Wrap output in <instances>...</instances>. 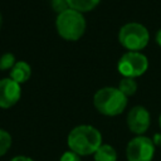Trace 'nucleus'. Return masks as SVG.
<instances>
[{"mask_svg": "<svg viewBox=\"0 0 161 161\" xmlns=\"http://www.w3.org/2000/svg\"><path fill=\"white\" fill-rule=\"evenodd\" d=\"M67 143L70 151L79 156L92 155L102 145V135L91 125H79L69 132Z\"/></svg>", "mask_w": 161, "mask_h": 161, "instance_id": "nucleus-1", "label": "nucleus"}, {"mask_svg": "<svg viewBox=\"0 0 161 161\" xmlns=\"http://www.w3.org/2000/svg\"><path fill=\"white\" fill-rule=\"evenodd\" d=\"M96 109L104 116L121 114L127 106V97L114 87H103L93 96Z\"/></svg>", "mask_w": 161, "mask_h": 161, "instance_id": "nucleus-2", "label": "nucleus"}, {"mask_svg": "<svg viewBox=\"0 0 161 161\" xmlns=\"http://www.w3.org/2000/svg\"><path fill=\"white\" fill-rule=\"evenodd\" d=\"M55 26L58 34L63 39L68 42H75L83 36L87 24L82 13L73 9H68L57 15Z\"/></svg>", "mask_w": 161, "mask_h": 161, "instance_id": "nucleus-3", "label": "nucleus"}, {"mask_svg": "<svg viewBox=\"0 0 161 161\" xmlns=\"http://www.w3.org/2000/svg\"><path fill=\"white\" fill-rule=\"evenodd\" d=\"M118 40L128 52H138L148 44L150 34L145 25L140 23H127L119 29Z\"/></svg>", "mask_w": 161, "mask_h": 161, "instance_id": "nucleus-4", "label": "nucleus"}, {"mask_svg": "<svg viewBox=\"0 0 161 161\" xmlns=\"http://www.w3.org/2000/svg\"><path fill=\"white\" fill-rule=\"evenodd\" d=\"M148 59L140 52H126L117 63V70L126 78H136L146 73Z\"/></svg>", "mask_w": 161, "mask_h": 161, "instance_id": "nucleus-5", "label": "nucleus"}, {"mask_svg": "<svg viewBox=\"0 0 161 161\" xmlns=\"http://www.w3.org/2000/svg\"><path fill=\"white\" fill-rule=\"evenodd\" d=\"M155 153V143L146 136H136L126 147L128 161H151Z\"/></svg>", "mask_w": 161, "mask_h": 161, "instance_id": "nucleus-6", "label": "nucleus"}, {"mask_svg": "<svg viewBox=\"0 0 161 161\" xmlns=\"http://www.w3.org/2000/svg\"><path fill=\"white\" fill-rule=\"evenodd\" d=\"M151 123L150 112L143 106H135L127 114V126L131 132L136 135L145 133Z\"/></svg>", "mask_w": 161, "mask_h": 161, "instance_id": "nucleus-7", "label": "nucleus"}, {"mask_svg": "<svg viewBox=\"0 0 161 161\" xmlns=\"http://www.w3.org/2000/svg\"><path fill=\"white\" fill-rule=\"evenodd\" d=\"M21 96L20 84L11 78L0 79V108H10L15 106Z\"/></svg>", "mask_w": 161, "mask_h": 161, "instance_id": "nucleus-8", "label": "nucleus"}, {"mask_svg": "<svg viewBox=\"0 0 161 161\" xmlns=\"http://www.w3.org/2000/svg\"><path fill=\"white\" fill-rule=\"evenodd\" d=\"M31 75V68L30 65L25 62V60H18L15 63V65L11 68L9 78H11L13 80H15L16 83L21 84L25 83Z\"/></svg>", "mask_w": 161, "mask_h": 161, "instance_id": "nucleus-9", "label": "nucleus"}, {"mask_svg": "<svg viewBox=\"0 0 161 161\" xmlns=\"http://www.w3.org/2000/svg\"><path fill=\"white\" fill-rule=\"evenodd\" d=\"M93 155L94 161H117V152L108 143H102Z\"/></svg>", "mask_w": 161, "mask_h": 161, "instance_id": "nucleus-10", "label": "nucleus"}, {"mask_svg": "<svg viewBox=\"0 0 161 161\" xmlns=\"http://www.w3.org/2000/svg\"><path fill=\"white\" fill-rule=\"evenodd\" d=\"M99 1L101 0H68L69 8L82 13V14L93 10L99 4Z\"/></svg>", "mask_w": 161, "mask_h": 161, "instance_id": "nucleus-11", "label": "nucleus"}, {"mask_svg": "<svg viewBox=\"0 0 161 161\" xmlns=\"http://www.w3.org/2000/svg\"><path fill=\"white\" fill-rule=\"evenodd\" d=\"M118 89L126 96H133L137 91V82L135 80V78H126L123 77L121 80H119V84H118Z\"/></svg>", "mask_w": 161, "mask_h": 161, "instance_id": "nucleus-12", "label": "nucleus"}, {"mask_svg": "<svg viewBox=\"0 0 161 161\" xmlns=\"http://www.w3.org/2000/svg\"><path fill=\"white\" fill-rule=\"evenodd\" d=\"M11 146V136L8 131L0 128V157L4 156Z\"/></svg>", "mask_w": 161, "mask_h": 161, "instance_id": "nucleus-13", "label": "nucleus"}, {"mask_svg": "<svg viewBox=\"0 0 161 161\" xmlns=\"http://www.w3.org/2000/svg\"><path fill=\"white\" fill-rule=\"evenodd\" d=\"M15 63L16 59L13 53H4L0 57V70H11Z\"/></svg>", "mask_w": 161, "mask_h": 161, "instance_id": "nucleus-14", "label": "nucleus"}, {"mask_svg": "<svg viewBox=\"0 0 161 161\" xmlns=\"http://www.w3.org/2000/svg\"><path fill=\"white\" fill-rule=\"evenodd\" d=\"M52 8H53V10H54L55 13H58V14H60V13H63V11H65V10H68V9H70L68 0H52Z\"/></svg>", "mask_w": 161, "mask_h": 161, "instance_id": "nucleus-15", "label": "nucleus"}, {"mask_svg": "<svg viewBox=\"0 0 161 161\" xmlns=\"http://www.w3.org/2000/svg\"><path fill=\"white\" fill-rule=\"evenodd\" d=\"M59 161H82L79 155H77L75 152L73 151H65L62 156H60V160Z\"/></svg>", "mask_w": 161, "mask_h": 161, "instance_id": "nucleus-16", "label": "nucleus"}, {"mask_svg": "<svg viewBox=\"0 0 161 161\" xmlns=\"http://www.w3.org/2000/svg\"><path fill=\"white\" fill-rule=\"evenodd\" d=\"M10 161H34V160H31V158L28 157V156H15V157H13Z\"/></svg>", "mask_w": 161, "mask_h": 161, "instance_id": "nucleus-17", "label": "nucleus"}, {"mask_svg": "<svg viewBox=\"0 0 161 161\" xmlns=\"http://www.w3.org/2000/svg\"><path fill=\"white\" fill-rule=\"evenodd\" d=\"M156 43L161 47V29L157 31V34H156Z\"/></svg>", "mask_w": 161, "mask_h": 161, "instance_id": "nucleus-18", "label": "nucleus"}, {"mask_svg": "<svg viewBox=\"0 0 161 161\" xmlns=\"http://www.w3.org/2000/svg\"><path fill=\"white\" fill-rule=\"evenodd\" d=\"M158 125H160V127H161V114H160V117H158Z\"/></svg>", "mask_w": 161, "mask_h": 161, "instance_id": "nucleus-19", "label": "nucleus"}, {"mask_svg": "<svg viewBox=\"0 0 161 161\" xmlns=\"http://www.w3.org/2000/svg\"><path fill=\"white\" fill-rule=\"evenodd\" d=\"M1 21H3V18H1V14H0V28H1Z\"/></svg>", "mask_w": 161, "mask_h": 161, "instance_id": "nucleus-20", "label": "nucleus"}, {"mask_svg": "<svg viewBox=\"0 0 161 161\" xmlns=\"http://www.w3.org/2000/svg\"><path fill=\"white\" fill-rule=\"evenodd\" d=\"M160 146H161V143H160Z\"/></svg>", "mask_w": 161, "mask_h": 161, "instance_id": "nucleus-21", "label": "nucleus"}]
</instances>
